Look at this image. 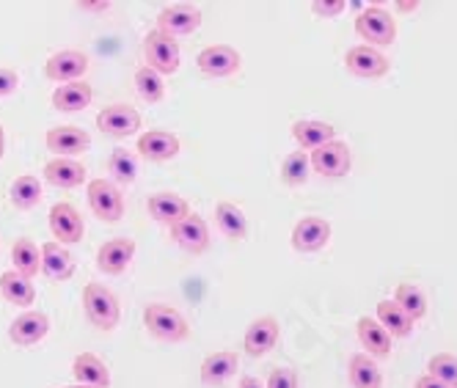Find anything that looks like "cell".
<instances>
[{
    "label": "cell",
    "mask_w": 457,
    "mask_h": 388,
    "mask_svg": "<svg viewBox=\"0 0 457 388\" xmlns=\"http://www.w3.org/2000/svg\"><path fill=\"white\" fill-rule=\"evenodd\" d=\"M144 58H146V67H152L160 75H174L182 63V53L174 37L162 34V30H152L144 39Z\"/></svg>",
    "instance_id": "4"
},
{
    "label": "cell",
    "mask_w": 457,
    "mask_h": 388,
    "mask_svg": "<svg viewBox=\"0 0 457 388\" xmlns=\"http://www.w3.org/2000/svg\"><path fill=\"white\" fill-rule=\"evenodd\" d=\"M42 273L50 281H67L75 273V262L67 248H61V243H45L42 245Z\"/></svg>",
    "instance_id": "26"
},
{
    "label": "cell",
    "mask_w": 457,
    "mask_h": 388,
    "mask_svg": "<svg viewBox=\"0 0 457 388\" xmlns=\"http://www.w3.org/2000/svg\"><path fill=\"white\" fill-rule=\"evenodd\" d=\"M240 369V359L237 352L232 350H218V352H210L199 375H202V383L204 385H223L226 380H232Z\"/></svg>",
    "instance_id": "22"
},
{
    "label": "cell",
    "mask_w": 457,
    "mask_h": 388,
    "mask_svg": "<svg viewBox=\"0 0 457 388\" xmlns=\"http://www.w3.org/2000/svg\"><path fill=\"white\" fill-rule=\"evenodd\" d=\"M45 144L47 149L55 154V157H78L83 152H88L91 146V136L80 127H72V124H61V127H50L47 136H45Z\"/></svg>",
    "instance_id": "14"
},
{
    "label": "cell",
    "mask_w": 457,
    "mask_h": 388,
    "mask_svg": "<svg viewBox=\"0 0 457 388\" xmlns=\"http://www.w3.org/2000/svg\"><path fill=\"white\" fill-rule=\"evenodd\" d=\"M136 91L144 103L149 105H157L162 96H166V86H162V75L154 72L152 67H141L136 72Z\"/></svg>",
    "instance_id": "37"
},
{
    "label": "cell",
    "mask_w": 457,
    "mask_h": 388,
    "mask_svg": "<svg viewBox=\"0 0 457 388\" xmlns=\"http://www.w3.org/2000/svg\"><path fill=\"white\" fill-rule=\"evenodd\" d=\"M199 25H202V12L190 4H174L157 14V30H162V34H169L174 39L195 34Z\"/></svg>",
    "instance_id": "13"
},
{
    "label": "cell",
    "mask_w": 457,
    "mask_h": 388,
    "mask_svg": "<svg viewBox=\"0 0 457 388\" xmlns=\"http://www.w3.org/2000/svg\"><path fill=\"white\" fill-rule=\"evenodd\" d=\"M331 240V223L320 215H306L292 229V248L298 253H314L322 251Z\"/></svg>",
    "instance_id": "12"
},
{
    "label": "cell",
    "mask_w": 457,
    "mask_h": 388,
    "mask_svg": "<svg viewBox=\"0 0 457 388\" xmlns=\"http://www.w3.org/2000/svg\"><path fill=\"white\" fill-rule=\"evenodd\" d=\"M378 322L391 334V336H411L416 322L411 319V314H405L397 301H380L378 303Z\"/></svg>",
    "instance_id": "31"
},
{
    "label": "cell",
    "mask_w": 457,
    "mask_h": 388,
    "mask_svg": "<svg viewBox=\"0 0 457 388\" xmlns=\"http://www.w3.org/2000/svg\"><path fill=\"white\" fill-rule=\"evenodd\" d=\"M108 169H111V177H113L116 182H121V185H133L136 177H138V160H136V154L129 152V149L119 146V149L111 152Z\"/></svg>",
    "instance_id": "35"
},
{
    "label": "cell",
    "mask_w": 457,
    "mask_h": 388,
    "mask_svg": "<svg viewBox=\"0 0 457 388\" xmlns=\"http://www.w3.org/2000/svg\"><path fill=\"white\" fill-rule=\"evenodd\" d=\"M195 63L207 78H232L243 67V55L232 45H210L199 53Z\"/></svg>",
    "instance_id": "8"
},
{
    "label": "cell",
    "mask_w": 457,
    "mask_h": 388,
    "mask_svg": "<svg viewBox=\"0 0 457 388\" xmlns=\"http://www.w3.org/2000/svg\"><path fill=\"white\" fill-rule=\"evenodd\" d=\"M215 223L228 240H245L248 237V218L235 202H218L215 204Z\"/></svg>",
    "instance_id": "30"
},
{
    "label": "cell",
    "mask_w": 457,
    "mask_h": 388,
    "mask_svg": "<svg viewBox=\"0 0 457 388\" xmlns=\"http://www.w3.org/2000/svg\"><path fill=\"white\" fill-rule=\"evenodd\" d=\"M9 199L17 210L28 212V210H34L39 202H42V182L37 177H30V174H22L12 182L9 187Z\"/></svg>",
    "instance_id": "32"
},
{
    "label": "cell",
    "mask_w": 457,
    "mask_h": 388,
    "mask_svg": "<svg viewBox=\"0 0 457 388\" xmlns=\"http://www.w3.org/2000/svg\"><path fill=\"white\" fill-rule=\"evenodd\" d=\"M136 259V240L129 237H113L103 243V248L96 251V268L105 276H121Z\"/></svg>",
    "instance_id": "17"
},
{
    "label": "cell",
    "mask_w": 457,
    "mask_h": 388,
    "mask_svg": "<svg viewBox=\"0 0 457 388\" xmlns=\"http://www.w3.org/2000/svg\"><path fill=\"white\" fill-rule=\"evenodd\" d=\"M355 34L370 47H388L397 39V22L386 9L370 6L355 17Z\"/></svg>",
    "instance_id": "3"
},
{
    "label": "cell",
    "mask_w": 457,
    "mask_h": 388,
    "mask_svg": "<svg viewBox=\"0 0 457 388\" xmlns=\"http://www.w3.org/2000/svg\"><path fill=\"white\" fill-rule=\"evenodd\" d=\"M240 388H268L262 380H256V377H251V375H243V380H240Z\"/></svg>",
    "instance_id": "44"
},
{
    "label": "cell",
    "mask_w": 457,
    "mask_h": 388,
    "mask_svg": "<svg viewBox=\"0 0 457 388\" xmlns=\"http://www.w3.org/2000/svg\"><path fill=\"white\" fill-rule=\"evenodd\" d=\"M67 388H88V385H80V383H78V385H67Z\"/></svg>",
    "instance_id": "47"
},
{
    "label": "cell",
    "mask_w": 457,
    "mask_h": 388,
    "mask_svg": "<svg viewBox=\"0 0 457 388\" xmlns=\"http://www.w3.org/2000/svg\"><path fill=\"white\" fill-rule=\"evenodd\" d=\"M395 301L405 314H411L413 322H419L424 314H428V298H424V293L413 284H400L395 289Z\"/></svg>",
    "instance_id": "36"
},
{
    "label": "cell",
    "mask_w": 457,
    "mask_h": 388,
    "mask_svg": "<svg viewBox=\"0 0 457 388\" xmlns=\"http://www.w3.org/2000/svg\"><path fill=\"white\" fill-rule=\"evenodd\" d=\"M171 240L187 251V253H204L210 248V226L202 215L190 212L185 220H179L177 226H171Z\"/></svg>",
    "instance_id": "16"
},
{
    "label": "cell",
    "mask_w": 457,
    "mask_h": 388,
    "mask_svg": "<svg viewBox=\"0 0 457 388\" xmlns=\"http://www.w3.org/2000/svg\"><path fill=\"white\" fill-rule=\"evenodd\" d=\"M309 174H312V157L301 149L289 152L284 166H281V179L287 187H301L309 182Z\"/></svg>",
    "instance_id": "34"
},
{
    "label": "cell",
    "mask_w": 457,
    "mask_h": 388,
    "mask_svg": "<svg viewBox=\"0 0 457 388\" xmlns=\"http://www.w3.org/2000/svg\"><path fill=\"white\" fill-rule=\"evenodd\" d=\"M347 375H350L353 388H383V375H380L378 364L361 352L350 359Z\"/></svg>",
    "instance_id": "33"
},
{
    "label": "cell",
    "mask_w": 457,
    "mask_h": 388,
    "mask_svg": "<svg viewBox=\"0 0 457 388\" xmlns=\"http://www.w3.org/2000/svg\"><path fill=\"white\" fill-rule=\"evenodd\" d=\"M6 152V133H4V127H0V157H4Z\"/></svg>",
    "instance_id": "46"
},
{
    "label": "cell",
    "mask_w": 457,
    "mask_h": 388,
    "mask_svg": "<svg viewBox=\"0 0 457 388\" xmlns=\"http://www.w3.org/2000/svg\"><path fill=\"white\" fill-rule=\"evenodd\" d=\"M413 388H449V385H444L441 380H436L430 375H421V377H416V385Z\"/></svg>",
    "instance_id": "43"
},
{
    "label": "cell",
    "mask_w": 457,
    "mask_h": 388,
    "mask_svg": "<svg viewBox=\"0 0 457 388\" xmlns=\"http://www.w3.org/2000/svg\"><path fill=\"white\" fill-rule=\"evenodd\" d=\"M347 9L345 0H312V12L317 17H339Z\"/></svg>",
    "instance_id": "40"
},
{
    "label": "cell",
    "mask_w": 457,
    "mask_h": 388,
    "mask_svg": "<svg viewBox=\"0 0 457 388\" xmlns=\"http://www.w3.org/2000/svg\"><path fill=\"white\" fill-rule=\"evenodd\" d=\"M0 295H4V301L12 306L28 309L37 298V289H34V284H30V278L20 276L17 270H9V273L0 276Z\"/></svg>",
    "instance_id": "28"
},
{
    "label": "cell",
    "mask_w": 457,
    "mask_h": 388,
    "mask_svg": "<svg viewBox=\"0 0 457 388\" xmlns=\"http://www.w3.org/2000/svg\"><path fill=\"white\" fill-rule=\"evenodd\" d=\"M86 199L91 212L105 223H119L124 218V199L119 187L108 179H91L86 187Z\"/></svg>",
    "instance_id": "5"
},
{
    "label": "cell",
    "mask_w": 457,
    "mask_h": 388,
    "mask_svg": "<svg viewBox=\"0 0 457 388\" xmlns=\"http://www.w3.org/2000/svg\"><path fill=\"white\" fill-rule=\"evenodd\" d=\"M45 179L53 182L55 187L72 190L80 182H86V166L78 163V160H70V157H55L45 166Z\"/></svg>",
    "instance_id": "27"
},
{
    "label": "cell",
    "mask_w": 457,
    "mask_h": 388,
    "mask_svg": "<svg viewBox=\"0 0 457 388\" xmlns=\"http://www.w3.org/2000/svg\"><path fill=\"white\" fill-rule=\"evenodd\" d=\"M146 210L162 226H177L179 220H185L190 215V204L179 196V193H171V190L152 193L146 199Z\"/></svg>",
    "instance_id": "18"
},
{
    "label": "cell",
    "mask_w": 457,
    "mask_h": 388,
    "mask_svg": "<svg viewBox=\"0 0 457 388\" xmlns=\"http://www.w3.org/2000/svg\"><path fill=\"white\" fill-rule=\"evenodd\" d=\"M358 342L364 344V350L375 359H388L391 355V334L380 326L375 317H361L355 322Z\"/></svg>",
    "instance_id": "23"
},
{
    "label": "cell",
    "mask_w": 457,
    "mask_h": 388,
    "mask_svg": "<svg viewBox=\"0 0 457 388\" xmlns=\"http://www.w3.org/2000/svg\"><path fill=\"white\" fill-rule=\"evenodd\" d=\"M298 372L295 369H289V367H278L270 372L268 377V388H298Z\"/></svg>",
    "instance_id": "39"
},
{
    "label": "cell",
    "mask_w": 457,
    "mask_h": 388,
    "mask_svg": "<svg viewBox=\"0 0 457 388\" xmlns=\"http://www.w3.org/2000/svg\"><path fill=\"white\" fill-rule=\"evenodd\" d=\"M345 67H347L350 75H355V78L378 80V78H383V75L391 70V61H388L380 50H375V47H370V45H355V47H350L347 55H345Z\"/></svg>",
    "instance_id": "11"
},
{
    "label": "cell",
    "mask_w": 457,
    "mask_h": 388,
    "mask_svg": "<svg viewBox=\"0 0 457 388\" xmlns=\"http://www.w3.org/2000/svg\"><path fill=\"white\" fill-rule=\"evenodd\" d=\"M83 309H86V317H88V322L94 328L113 331L119 326V317H121L119 301H116V295L111 293V289L103 286V284L88 281L83 286Z\"/></svg>",
    "instance_id": "1"
},
{
    "label": "cell",
    "mask_w": 457,
    "mask_h": 388,
    "mask_svg": "<svg viewBox=\"0 0 457 388\" xmlns=\"http://www.w3.org/2000/svg\"><path fill=\"white\" fill-rule=\"evenodd\" d=\"M72 375L75 380H80V385H88V388H108L111 385V372L108 367L96 359L94 352H80L75 355L72 361Z\"/></svg>",
    "instance_id": "25"
},
{
    "label": "cell",
    "mask_w": 457,
    "mask_h": 388,
    "mask_svg": "<svg viewBox=\"0 0 457 388\" xmlns=\"http://www.w3.org/2000/svg\"><path fill=\"white\" fill-rule=\"evenodd\" d=\"M88 70V55L80 50H58L47 58L45 63V75L47 80L67 86V83H78Z\"/></svg>",
    "instance_id": "10"
},
{
    "label": "cell",
    "mask_w": 457,
    "mask_h": 388,
    "mask_svg": "<svg viewBox=\"0 0 457 388\" xmlns=\"http://www.w3.org/2000/svg\"><path fill=\"white\" fill-rule=\"evenodd\" d=\"M50 331V319L42 311H25L9 326V339L20 347H34L39 344Z\"/></svg>",
    "instance_id": "19"
},
{
    "label": "cell",
    "mask_w": 457,
    "mask_h": 388,
    "mask_svg": "<svg viewBox=\"0 0 457 388\" xmlns=\"http://www.w3.org/2000/svg\"><path fill=\"white\" fill-rule=\"evenodd\" d=\"M278 336H281V328H278V319L265 314L253 319L245 336H243V347L245 352L251 355V359H262V355H268L276 344H278Z\"/></svg>",
    "instance_id": "15"
},
{
    "label": "cell",
    "mask_w": 457,
    "mask_h": 388,
    "mask_svg": "<svg viewBox=\"0 0 457 388\" xmlns=\"http://www.w3.org/2000/svg\"><path fill=\"white\" fill-rule=\"evenodd\" d=\"M78 6L83 12H108L113 4H111V0H78Z\"/></svg>",
    "instance_id": "42"
},
{
    "label": "cell",
    "mask_w": 457,
    "mask_h": 388,
    "mask_svg": "<svg viewBox=\"0 0 457 388\" xmlns=\"http://www.w3.org/2000/svg\"><path fill=\"white\" fill-rule=\"evenodd\" d=\"M17 86H20V72L17 70H9V67L0 70V96L14 94Z\"/></svg>",
    "instance_id": "41"
},
{
    "label": "cell",
    "mask_w": 457,
    "mask_h": 388,
    "mask_svg": "<svg viewBox=\"0 0 457 388\" xmlns=\"http://www.w3.org/2000/svg\"><path fill=\"white\" fill-rule=\"evenodd\" d=\"M397 9H400L403 14H411V12H416V9H419V0H400Z\"/></svg>",
    "instance_id": "45"
},
{
    "label": "cell",
    "mask_w": 457,
    "mask_h": 388,
    "mask_svg": "<svg viewBox=\"0 0 457 388\" xmlns=\"http://www.w3.org/2000/svg\"><path fill=\"white\" fill-rule=\"evenodd\" d=\"M94 100V91L86 80L78 83H67V86H58L53 94V108L61 113H80L91 105Z\"/></svg>",
    "instance_id": "24"
},
{
    "label": "cell",
    "mask_w": 457,
    "mask_h": 388,
    "mask_svg": "<svg viewBox=\"0 0 457 388\" xmlns=\"http://www.w3.org/2000/svg\"><path fill=\"white\" fill-rule=\"evenodd\" d=\"M309 157H312V171H317L325 179H342L353 169V154L345 141L325 144V146L314 149Z\"/></svg>",
    "instance_id": "6"
},
{
    "label": "cell",
    "mask_w": 457,
    "mask_h": 388,
    "mask_svg": "<svg viewBox=\"0 0 457 388\" xmlns=\"http://www.w3.org/2000/svg\"><path fill=\"white\" fill-rule=\"evenodd\" d=\"M138 154L152 160V163H166L179 154V138L169 129H146L138 138Z\"/></svg>",
    "instance_id": "20"
},
{
    "label": "cell",
    "mask_w": 457,
    "mask_h": 388,
    "mask_svg": "<svg viewBox=\"0 0 457 388\" xmlns=\"http://www.w3.org/2000/svg\"><path fill=\"white\" fill-rule=\"evenodd\" d=\"M47 223H50V232H53L55 243H61V245H78L86 235V223L70 202L53 204Z\"/></svg>",
    "instance_id": "7"
},
{
    "label": "cell",
    "mask_w": 457,
    "mask_h": 388,
    "mask_svg": "<svg viewBox=\"0 0 457 388\" xmlns=\"http://www.w3.org/2000/svg\"><path fill=\"white\" fill-rule=\"evenodd\" d=\"M12 265L20 276L34 278L37 273H42V245H37L34 240L20 237L12 245Z\"/></svg>",
    "instance_id": "29"
},
{
    "label": "cell",
    "mask_w": 457,
    "mask_h": 388,
    "mask_svg": "<svg viewBox=\"0 0 457 388\" xmlns=\"http://www.w3.org/2000/svg\"><path fill=\"white\" fill-rule=\"evenodd\" d=\"M144 326L154 339L169 342V344H179L190 336L187 319L174 306H166V303H149L144 309Z\"/></svg>",
    "instance_id": "2"
},
{
    "label": "cell",
    "mask_w": 457,
    "mask_h": 388,
    "mask_svg": "<svg viewBox=\"0 0 457 388\" xmlns=\"http://www.w3.org/2000/svg\"><path fill=\"white\" fill-rule=\"evenodd\" d=\"M292 138H295V144H298L301 152H309V154H312L314 149H320V146H325V144L337 141V129H334V124H328V121L301 119V121L292 124Z\"/></svg>",
    "instance_id": "21"
},
{
    "label": "cell",
    "mask_w": 457,
    "mask_h": 388,
    "mask_svg": "<svg viewBox=\"0 0 457 388\" xmlns=\"http://www.w3.org/2000/svg\"><path fill=\"white\" fill-rule=\"evenodd\" d=\"M428 375L441 380L449 388H457V355L452 352H436L428 361Z\"/></svg>",
    "instance_id": "38"
},
{
    "label": "cell",
    "mask_w": 457,
    "mask_h": 388,
    "mask_svg": "<svg viewBox=\"0 0 457 388\" xmlns=\"http://www.w3.org/2000/svg\"><path fill=\"white\" fill-rule=\"evenodd\" d=\"M96 127H100V133H105L111 138H129L141 129V116L133 105L116 103V105H108L100 111V116H96Z\"/></svg>",
    "instance_id": "9"
}]
</instances>
